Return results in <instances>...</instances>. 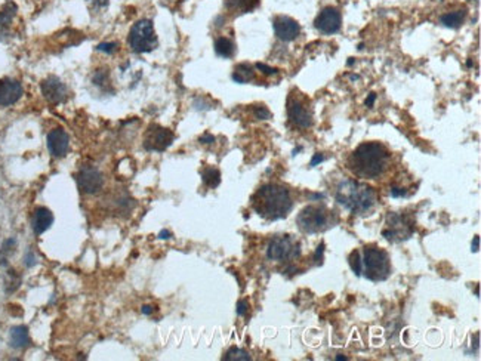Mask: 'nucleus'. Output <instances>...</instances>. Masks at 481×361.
Instances as JSON below:
<instances>
[{"mask_svg":"<svg viewBox=\"0 0 481 361\" xmlns=\"http://www.w3.org/2000/svg\"><path fill=\"white\" fill-rule=\"evenodd\" d=\"M391 154L379 142H364L353 151L348 159V169L366 180H378L388 171Z\"/></svg>","mask_w":481,"mask_h":361,"instance_id":"obj_1","label":"nucleus"},{"mask_svg":"<svg viewBox=\"0 0 481 361\" xmlns=\"http://www.w3.org/2000/svg\"><path fill=\"white\" fill-rule=\"evenodd\" d=\"M293 197L290 189L280 183H265L252 195L253 210L267 221H279L286 218L293 209Z\"/></svg>","mask_w":481,"mask_h":361,"instance_id":"obj_2","label":"nucleus"},{"mask_svg":"<svg viewBox=\"0 0 481 361\" xmlns=\"http://www.w3.org/2000/svg\"><path fill=\"white\" fill-rule=\"evenodd\" d=\"M335 198L347 210L356 215H364L376 206L378 192L363 182L344 180L336 188Z\"/></svg>","mask_w":481,"mask_h":361,"instance_id":"obj_3","label":"nucleus"},{"mask_svg":"<svg viewBox=\"0 0 481 361\" xmlns=\"http://www.w3.org/2000/svg\"><path fill=\"white\" fill-rule=\"evenodd\" d=\"M298 228L305 234H318L330 230L338 224V216L333 210L323 204H311L303 207L296 216Z\"/></svg>","mask_w":481,"mask_h":361,"instance_id":"obj_4","label":"nucleus"},{"mask_svg":"<svg viewBox=\"0 0 481 361\" xmlns=\"http://www.w3.org/2000/svg\"><path fill=\"white\" fill-rule=\"evenodd\" d=\"M361 274L373 283L385 281L391 274L389 255L376 246H366L361 258Z\"/></svg>","mask_w":481,"mask_h":361,"instance_id":"obj_5","label":"nucleus"},{"mask_svg":"<svg viewBox=\"0 0 481 361\" xmlns=\"http://www.w3.org/2000/svg\"><path fill=\"white\" fill-rule=\"evenodd\" d=\"M129 45L138 54H147L157 48V36L150 19H141L129 31Z\"/></svg>","mask_w":481,"mask_h":361,"instance_id":"obj_6","label":"nucleus"},{"mask_svg":"<svg viewBox=\"0 0 481 361\" xmlns=\"http://www.w3.org/2000/svg\"><path fill=\"white\" fill-rule=\"evenodd\" d=\"M267 256L268 259L279 262L293 261L301 256V244L293 236H277L270 241Z\"/></svg>","mask_w":481,"mask_h":361,"instance_id":"obj_7","label":"nucleus"},{"mask_svg":"<svg viewBox=\"0 0 481 361\" xmlns=\"http://www.w3.org/2000/svg\"><path fill=\"white\" fill-rule=\"evenodd\" d=\"M288 116L289 120L299 129H308L312 126V110L308 105L306 98L290 93L288 98Z\"/></svg>","mask_w":481,"mask_h":361,"instance_id":"obj_8","label":"nucleus"},{"mask_svg":"<svg viewBox=\"0 0 481 361\" xmlns=\"http://www.w3.org/2000/svg\"><path fill=\"white\" fill-rule=\"evenodd\" d=\"M415 228L410 219L401 213H389L386 216V228L382 231V236L388 241H403L412 237Z\"/></svg>","mask_w":481,"mask_h":361,"instance_id":"obj_9","label":"nucleus"},{"mask_svg":"<svg viewBox=\"0 0 481 361\" xmlns=\"http://www.w3.org/2000/svg\"><path fill=\"white\" fill-rule=\"evenodd\" d=\"M175 135L172 133V130L162 127L159 124H151L145 133L144 138V147L147 151H157L162 153L166 148L171 147V144L174 142Z\"/></svg>","mask_w":481,"mask_h":361,"instance_id":"obj_10","label":"nucleus"},{"mask_svg":"<svg viewBox=\"0 0 481 361\" xmlns=\"http://www.w3.org/2000/svg\"><path fill=\"white\" fill-rule=\"evenodd\" d=\"M342 15L336 7H324L315 18L314 27L323 34H335L341 30Z\"/></svg>","mask_w":481,"mask_h":361,"instance_id":"obj_11","label":"nucleus"},{"mask_svg":"<svg viewBox=\"0 0 481 361\" xmlns=\"http://www.w3.org/2000/svg\"><path fill=\"white\" fill-rule=\"evenodd\" d=\"M76 180H77V185L80 188L82 192L85 194H95L101 189L102 183H104V180H102V175L99 171H96L95 168H82L76 177Z\"/></svg>","mask_w":481,"mask_h":361,"instance_id":"obj_12","label":"nucleus"},{"mask_svg":"<svg viewBox=\"0 0 481 361\" xmlns=\"http://www.w3.org/2000/svg\"><path fill=\"white\" fill-rule=\"evenodd\" d=\"M40 89L43 96L51 102V104H60L67 98L68 90L65 88V85L55 76H51L48 79H45L40 85Z\"/></svg>","mask_w":481,"mask_h":361,"instance_id":"obj_13","label":"nucleus"},{"mask_svg":"<svg viewBox=\"0 0 481 361\" xmlns=\"http://www.w3.org/2000/svg\"><path fill=\"white\" fill-rule=\"evenodd\" d=\"M274 31L276 36L283 42L295 40L301 33V25L290 16H277L274 19Z\"/></svg>","mask_w":481,"mask_h":361,"instance_id":"obj_14","label":"nucleus"},{"mask_svg":"<svg viewBox=\"0 0 481 361\" xmlns=\"http://www.w3.org/2000/svg\"><path fill=\"white\" fill-rule=\"evenodd\" d=\"M22 96V86L19 82L13 79H1L0 80V105L9 107L18 102V99Z\"/></svg>","mask_w":481,"mask_h":361,"instance_id":"obj_15","label":"nucleus"},{"mask_svg":"<svg viewBox=\"0 0 481 361\" xmlns=\"http://www.w3.org/2000/svg\"><path fill=\"white\" fill-rule=\"evenodd\" d=\"M70 138L62 129H54L48 135V148L54 157H64L68 151Z\"/></svg>","mask_w":481,"mask_h":361,"instance_id":"obj_16","label":"nucleus"},{"mask_svg":"<svg viewBox=\"0 0 481 361\" xmlns=\"http://www.w3.org/2000/svg\"><path fill=\"white\" fill-rule=\"evenodd\" d=\"M54 222V215L49 209L46 207H37L33 213V221H31V227H33V231L39 236V234H43L46 230L51 228Z\"/></svg>","mask_w":481,"mask_h":361,"instance_id":"obj_17","label":"nucleus"},{"mask_svg":"<svg viewBox=\"0 0 481 361\" xmlns=\"http://www.w3.org/2000/svg\"><path fill=\"white\" fill-rule=\"evenodd\" d=\"M9 342H10V347H13V348H25L30 344L27 327L25 326L13 327L9 335Z\"/></svg>","mask_w":481,"mask_h":361,"instance_id":"obj_18","label":"nucleus"},{"mask_svg":"<svg viewBox=\"0 0 481 361\" xmlns=\"http://www.w3.org/2000/svg\"><path fill=\"white\" fill-rule=\"evenodd\" d=\"M255 79V71L249 64H239L233 71V80L237 83H247Z\"/></svg>","mask_w":481,"mask_h":361,"instance_id":"obj_19","label":"nucleus"},{"mask_svg":"<svg viewBox=\"0 0 481 361\" xmlns=\"http://www.w3.org/2000/svg\"><path fill=\"white\" fill-rule=\"evenodd\" d=\"M215 52L222 58H231L236 52V46H234L233 40H230L227 37H219L215 42Z\"/></svg>","mask_w":481,"mask_h":361,"instance_id":"obj_20","label":"nucleus"},{"mask_svg":"<svg viewBox=\"0 0 481 361\" xmlns=\"http://www.w3.org/2000/svg\"><path fill=\"white\" fill-rule=\"evenodd\" d=\"M464 19H465V12L464 10L447 12L440 18L441 24L449 27V28H459L464 24Z\"/></svg>","mask_w":481,"mask_h":361,"instance_id":"obj_21","label":"nucleus"},{"mask_svg":"<svg viewBox=\"0 0 481 361\" xmlns=\"http://www.w3.org/2000/svg\"><path fill=\"white\" fill-rule=\"evenodd\" d=\"M201 178L209 188H216L221 183V172L215 168H207L203 171Z\"/></svg>","mask_w":481,"mask_h":361,"instance_id":"obj_22","label":"nucleus"},{"mask_svg":"<svg viewBox=\"0 0 481 361\" xmlns=\"http://www.w3.org/2000/svg\"><path fill=\"white\" fill-rule=\"evenodd\" d=\"M258 4V0H228L227 6L233 10L239 12H249Z\"/></svg>","mask_w":481,"mask_h":361,"instance_id":"obj_23","label":"nucleus"},{"mask_svg":"<svg viewBox=\"0 0 481 361\" xmlns=\"http://www.w3.org/2000/svg\"><path fill=\"white\" fill-rule=\"evenodd\" d=\"M15 12H16V6H15L12 1H7V3L0 9V27L7 25V24L12 21V18H13Z\"/></svg>","mask_w":481,"mask_h":361,"instance_id":"obj_24","label":"nucleus"},{"mask_svg":"<svg viewBox=\"0 0 481 361\" xmlns=\"http://www.w3.org/2000/svg\"><path fill=\"white\" fill-rule=\"evenodd\" d=\"M224 361H249L252 360V357L241 348H231L225 356H224Z\"/></svg>","mask_w":481,"mask_h":361,"instance_id":"obj_25","label":"nucleus"},{"mask_svg":"<svg viewBox=\"0 0 481 361\" xmlns=\"http://www.w3.org/2000/svg\"><path fill=\"white\" fill-rule=\"evenodd\" d=\"M348 262H350V267H351V270L356 275H361V258H360L359 250L351 252V255L348 258Z\"/></svg>","mask_w":481,"mask_h":361,"instance_id":"obj_26","label":"nucleus"},{"mask_svg":"<svg viewBox=\"0 0 481 361\" xmlns=\"http://www.w3.org/2000/svg\"><path fill=\"white\" fill-rule=\"evenodd\" d=\"M253 114L259 120H268V119H271V111L267 107H264V105H256L253 108Z\"/></svg>","mask_w":481,"mask_h":361,"instance_id":"obj_27","label":"nucleus"},{"mask_svg":"<svg viewBox=\"0 0 481 361\" xmlns=\"http://www.w3.org/2000/svg\"><path fill=\"white\" fill-rule=\"evenodd\" d=\"M117 48H119V45H117V43H113V42L98 45V51L105 52V54H114V52L117 51Z\"/></svg>","mask_w":481,"mask_h":361,"instance_id":"obj_28","label":"nucleus"},{"mask_svg":"<svg viewBox=\"0 0 481 361\" xmlns=\"http://www.w3.org/2000/svg\"><path fill=\"white\" fill-rule=\"evenodd\" d=\"M108 82V73L107 71H98L95 76H94V83L98 85V86H102Z\"/></svg>","mask_w":481,"mask_h":361,"instance_id":"obj_29","label":"nucleus"},{"mask_svg":"<svg viewBox=\"0 0 481 361\" xmlns=\"http://www.w3.org/2000/svg\"><path fill=\"white\" fill-rule=\"evenodd\" d=\"M237 314L240 315V317H244L246 314H247V311H249V303L244 301V299H241V301H239L237 302Z\"/></svg>","mask_w":481,"mask_h":361,"instance_id":"obj_30","label":"nucleus"},{"mask_svg":"<svg viewBox=\"0 0 481 361\" xmlns=\"http://www.w3.org/2000/svg\"><path fill=\"white\" fill-rule=\"evenodd\" d=\"M256 68H258L259 71H262L264 74H267V76H271V74H276V73H277V68L268 67V65L261 64V62H258V64H256Z\"/></svg>","mask_w":481,"mask_h":361,"instance_id":"obj_31","label":"nucleus"},{"mask_svg":"<svg viewBox=\"0 0 481 361\" xmlns=\"http://www.w3.org/2000/svg\"><path fill=\"white\" fill-rule=\"evenodd\" d=\"M323 252H324V244L321 243V244L317 247V250H315V256H314V261H315L317 264H321V261H323Z\"/></svg>","mask_w":481,"mask_h":361,"instance_id":"obj_32","label":"nucleus"},{"mask_svg":"<svg viewBox=\"0 0 481 361\" xmlns=\"http://www.w3.org/2000/svg\"><path fill=\"white\" fill-rule=\"evenodd\" d=\"M200 142L201 144H213L215 142V136L210 133H204L203 136H200Z\"/></svg>","mask_w":481,"mask_h":361,"instance_id":"obj_33","label":"nucleus"},{"mask_svg":"<svg viewBox=\"0 0 481 361\" xmlns=\"http://www.w3.org/2000/svg\"><path fill=\"white\" fill-rule=\"evenodd\" d=\"M391 195H392V197H403V195H406V189H404V188H397V186H394V188L391 189Z\"/></svg>","mask_w":481,"mask_h":361,"instance_id":"obj_34","label":"nucleus"},{"mask_svg":"<svg viewBox=\"0 0 481 361\" xmlns=\"http://www.w3.org/2000/svg\"><path fill=\"white\" fill-rule=\"evenodd\" d=\"M324 160V157H323V154H320V153H317L314 157H312V160H311V163H309V166H315L317 163H321Z\"/></svg>","mask_w":481,"mask_h":361,"instance_id":"obj_35","label":"nucleus"},{"mask_svg":"<svg viewBox=\"0 0 481 361\" xmlns=\"http://www.w3.org/2000/svg\"><path fill=\"white\" fill-rule=\"evenodd\" d=\"M375 101H376V93H370L369 98L366 99V107H373Z\"/></svg>","mask_w":481,"mask_h":361,"instance_id":"obj_36","label":"nucleus"},{"mask_svg":"<svg viewBox=\"0 0 481 361\" xmlns=\"http://www.w3.org/2000/svg\"><path fill=\"white\" fill-rule=\"evenodd\" d=\"M479 249H480V237L479 236H476L474 237V240H473V252H479Z\"/></svg>","mask_w":481,"mask_h":361,"instance_id":"obj_37","label":"nucleus"},{"mask_svg":"<svg viewBox=\"0 0 481 361\" xmlns=\"http://www.w3.org/2000/svg\"><path fill=\"white\" fill-rule=\"evenodd\" d=\"M172 237V234H171V231H168V230H163V231H160V234H159V239H163V240H168V239H171Z\"/></svg>","mask_w":481,"mask_h":361,"instance_id":"obj_38","label":"nucleus"},{"mask_svg":"<svg viewBox=\"0 0 481 361\" xmlns=\"http://www.w3.org/2000/svg\"><path fill=\"white\" fill-rule=\"evenodd\" d=\"M92 4H95V6H99V7H102V6H107L108 4V0H89Z\"/></svg>","mask_w":481,"mask_h":361,"instance_id":"obj_39","label":"nucleus"},{"mask_svg":"<svg viewBox=\"0 0 481 361\" xmlns=\"http://www.w3.org/2000/svg\"><path fill=\"white\" fill-rule=\"evenodd\" d=\"M153 311H154V308H153V306H150V305H145V306H142V314H145V315H150V314H153Z\"/></svg>","mask_w":481,"mask_h":361,"instance_id":"obj_40","label":"nucleus"},{"mask_svg":"<svg viewBox=\"0 0 481 361\" xmlns=\"http://www.w3.org/2000/svg\"><path fill=\"white\" fill-rule=\"evenodd\" d=\"M25 264H27L28 267L34 265V256H33V253H28V258H25Z\"/></svg>","mask_w":481,"mask_h":361,"instance_id":"obj_41","label":"nucleus"},{"mask_svg":"<svg viewBox=\"0 0 481 361\" xmlns=\"http://www.w3.org/2000/svg\"><path fill=\"white\" fill-rule=\"evenodd\" d=\"M336 360H338V361L347 360V357H344V356H338V357H336Z\"/></svg>","mask_w":481,"mask_h":361,"instance_id":"obj_42","label":"nucleus"}]
</instances>
